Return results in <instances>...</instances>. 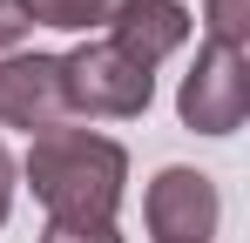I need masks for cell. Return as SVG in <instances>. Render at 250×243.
I'll list each match as a JSON object with an SVG mask.
<instances>
[{
	"label": "cell",
	"instance_id": "1",
	"mask_svg": "<svg viewBox=\"0 0 250 243\" xmlns=\"http://www.w3.org/2000/svg\"><path fill=\"white\" fill-rule=\"evenodd\" d=\"M21 176H27L34 202L47 209V223H115L128 196V149L88 122H61V128L34 135Z\"/></svg>",
	"mask_w": 250,
	"mask_h": 243
},
{
	"label": "cell",
	"instance_id": "2",
	"mask_svg": "<svg viewBox=\"0 0 250 243\" xmlns=\"http://www.w3.org/2000/svg\"><path fill=\"white\" fill-rule=\"evenodd\" d=\"M61 81H68V108L75 122H135L156 101V75L142 61H128L115 40H75L61 54Z\"/></svg>",
	"mask_w": 250,
	"mask_h": 243
},
{
	"label": "cell",
	"instance_id": "3",
	"mask_svg": "<svg viewBox=\"0 0 250 243\" xmlns=\"http://www.w3.org/2000/svg\"><path fill=\"white\" fill-rule=\"evenodd\" d=\"M176 115L196 135H237L250 115V47H216L203 40L189 75L176 88Z\"/></svg>",
	"mask_w": 250,
	"mask_h": 243
},
{
	"label": "cell",
	"instance_id": "4",
	"mask_svg": "<svg viewBox=\"0 0 250 243\" xmlns=\"http://www.w3.org/2000/svg\"><path fill=\"white\" fill-rule=\"evenodd\" d=\"M142 223H149L156 243H209L216 223H223V196H216V182H209L203 169L169 162L142 189Z\"/></svg>",
	"mask_w": 250,
	"mask_h": 243
},
{
	"label": "cell",
	"instance_id": "5",
	"mask_svg": "<svg viewBox=\"0 0 250 243\" xmlns=\"http://www.w3.org/2000/svg\"><path fill=\"white\" fill-rule=\"evenodd\" d=\"M0 122L21 135H47L61 122H75L68 108V81H61V54H0Z\"/></svg>",
	"mask_w": 250,
	"mask_h": 243
},
{
	"label": "cell",
	"instance_id": "6",
	"mask_svg": "<svg viewBox=\"0 0 250 243\" xmlns=\"http://www.w3.org/2000/svg\"><path fill=\"white\" fill-rule=\"evenodd\" d=\"M196 27V14L183 7V0H128L122 14L108 20V40L122 47L128 61H142L149 75H156V61H169L183 40Z\"/></svg>",
	"mask_w": 250,
	"mask_h": 243
},
{
	"label": "cell",
	"instance_id": "7",
	"mask_svg": "<svg viewBox=\"0 0 250 243\" xmlns=\"http://www.w3.org/2000/svg\"><path fill=\"white\" fill-rule=\"evenodd\" d=\"M27 14V27H61V34H88V27H108L128 0H14Z\"/></svg>",
	"mask_w": 250,
	"mask_h": 243
},
{
	"label": "cell",
	"instance_id": "8",
	"mask_svg": "<svg viewBox=\"0 0 250 243\" xmlns=\"http://www.w3.org/2000/svg\"><path fill=\"white\" fill-rule=\"evenodd\" d=\"M203 34L216 47H250V0H203Z\"/></svg>",
	"mask_w": 250,
	"mask_h": 243
},
{
	"label": "cell",
	"instance_id": "9",
	"mask_svg": "<svg viewBox=\"0 0 250 243\" xmlns=\"http://www.w3.org/2000/svg\"><path fill=\"white\" fill-rule=\"evenodd\" d=\"M41 243H122L115 223H47Z\"/></svg>",
	"mask_w": 250,
	"mask_h": 243
},
{
	"label": "cell",
	"instance_id": "10",
	"mask_svg": "<svg viewBox=\"0 0 250 243\" xmlns=\"http://www.w3.org/2000/svg\"><path fill=\"white\" fill-rule=\"evenodd\" d=\"M27 34H34L27 14H21L14 0H0V54H21V40H27Z\"/></svg>",
	"mask_w": 250,
	"mask_h": 243
},
{
	"label": "cell",
	"instance_id": "11",
	"mask_svg": "<svg viewBox=\"0 0 250 243\" xmlns=\"http://www.w3.org/2000/svg\"><path fill=\"white\" fill-rule=\"evenodd\" d=\"M14 189H21V162L7 156V142H0V223H7V209H14Z\"/></svg>",
	"mask_w": 250,
	"mask_h": 243
}]
</instances>
